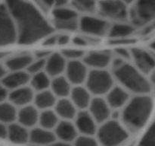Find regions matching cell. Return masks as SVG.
<instances>
[{"mask_svg":"<svg viewBox=\"0 0 155 146\" xmlns=\"http://www.w3.org/2000/svg\"><path fill=\"white\" fill-rule=\"evenodd\" d=\"M5 6L16 23L19 43H32L52 31L51 26L30 3L24 0H6Z\"/></svg>","mask_w":155,"mask_h":146,"instance_id":"1","label":"cell"},{"mask_svg":"<svg viewBox=\"0 0 155 146\" xmlns=\"http://www.w3.org/2000/svg\"><path fill=\"white\" fill-rule=\"evenodd\" d=\"M153 108L151 98L139 94L127 102L123 112V120L133 130H138L146 124Z\"/></svg>","mask_w":155,"mask_h":146,"instance_id":"2","label":"cell"},{"mask_svg":"<svg viewBox=\"0 0 155 146\" xmlns=\"http://www.w3.org/2000/svg\"><path fill=\"white\" fill-rule=\"evenodd\" d=\"M114 70L117 79L130 91L139 94H146L151 91V83L136 67L124 62Z\"/></svg>","mask_w":155,"mask_h":146,"instance_id":"3","label":"cell"},{"mask_svg":"<svg viewBox=\"0 0 155 146\" xmlns=\"http://www.w3.org/2000/svg\"><path fill=\"white\" fill-rule=\"evenodd\" d=\"M128 137L127 131L115 120L103 123L98 131V138L102 146H118Z\"/></svg>","mask_w":155,"mask_h":146,"instance_id":"4","label":"cell"},{"mask_svg":"<svg viewBox=\"0 0 155 146\" xmlns=\"http://www.w3.org/2000/svg\"><path fill=\"white\" fill-rule=\"evenodd\" d=\"M86 88L90 94L102 95L113 88V78L104 69H93L86 78Z\"/></svg>","mask_w":155,"mask_h":146,"instance_id":"5","label":"cell"},{"mask_svg":"<svg viewBox=\"0 0 155 146\" xmlns=\"http://www.w3.org/2000/svg\"><path fill=\"white\" fill-rule=\"evenodd\" d=\"M17 38L15 22L7 8L0 5V46L13 43Z\"/></svg>","mask_w":155,"mask_h":146,"instance_id":"6","label":"cell"},{"mask_svg":"<svg viewBox=\"0 0 155 146\" xmlns=\"http://www.w3.org/2000/svg\"><path fill=\"white\" fill-rule=\"evenodd\" d=\"M155 15V0H136L131 10L133 23L143 25L152 21Z\"/></svg>","mask_w":155,"mask_h":146,"instance_id":"7","label":"cell"},{"mask_svg":"<svg viewBox=\"0 0 155 146\" xmlns=\"http://www.w3.org/2000/svg\"><path fill=\"white\" fill-rule=\"evenodd\" d=\"M54 24L58 29L74 30L79 27L78 15L74 10L64 6L54 9L52 12Z\"/></svg>","mask_w":155,"mask_h":146,"instance_id":"8","label":"cell"},{"mask_svg":"<svg viewBox=\"0 0 155 146\" xmlns=\"http://www.w3.org/2000/svg\"><path fill=\"white\" fill-rule=\"evenodd\" d=\"M101 15L117 21H124L128 16L127 5L121 0H103L98 4Z\"/></svg>","mask_w":155,"mask_h":146,"instance_id":"9","label":"cell"},{"mask_svg":"<svg viewBox=\"0 0 155 146\" xmlns=\"http://www.w3.org/2000/svg\"><path fill=\"white\" fill-rule=\"evenodd\" d=\"M79 26L85 33L96 36L104 35L110 29V26L107 21L91 16L82 18V19L79 21Z\"/></svg>","mask_w":155,"mask_h":146,"instance_id":"10","label":"cell"},{"mask_svg":"<svg viewBox=\"0 0 155 146\" xmlns=\"http://www.w3.org/2000/svg\"><path fill=\"white\" fill-rule=\"evenodd\" d=\"M137 69L142 73H150L154 68V58L148 51L142 49L134 48L131 51Z\"/></svg>","mask_w":155,"mask_h":146,"instance_id":"11","label":"cell"},{"mask_svg":"<svg viewBox=\"0 0 155 146\" xmlns=\"http://www.w3.org/2000/svg\"><path fill=\"white\" fill-rule=\"evenodd\" d=\"M65 71L67 79L71 84L80 85L86 80L88 75L86 65L79 60L71 61L67 64Z\"/></svg>","mask_w":155,"mask_h":146,"instance_id":"12","label":"cell"},{"mask_svg":"<svg viewBox=\"0 0 155 146\" xmlns=\"http://www.w3.org/2000/svg\"><path fill=\"white\" fill-rule=\"evenodd\" d=\"M90 115L96 123H104L107 121L110 114V107L105 100L100 97L92 99L89 103Z\"/></svg>","mask_w":155,"mask_h":146,"instance_id":"13","label":"cell"},{"mask_svg":"<svg viewBox=\"0 0 155 146\" xmlns=\"http://www.w3.org/2000/svg\"><path fill=\"white\" fill-rule=\"evenodd\" d=\"M30 80V75L25 71H13L6 74L2 79V84L8 90H15L26 86Z\"/></svg>","mask_w":155,"mask_h":146,"instance_id":"14","label":"cell"},{"mask_svg":"<svg viewBox=\"0 0 155 146\" xmlns=\"http://www.w3.org/2000/svg\"><path fill=\"white\" fill-rule=\"evenodd\" d=\"M11 103L15 106H25L30 104L34 98V92L31 88L27 86L21 87L12 90L8 94Z\"/></svg>","mask_w":155,"mask_h":146,"instance_id":"15","label":"cell"},{"mask_svg":"<svg viewBox=\"0 0 155 146\" xmlns=\"http://www.w3.org/2000/svg\"><path fill=\"white\" fill-rule=\"evenodd\" d=\"M76 128L77 131L84 135H93L97 131L96 122L90 113L85 111L79 113L76 116Z\"/></svg>","mask_w":155,"mask_h":146,"instance_id":"16","label":"cell"},{"mask_svg":"<svg viewBox=\"0 0 155 146\" xmlns=\"http://www.w3.org/2000/svg\"><path fill=\"white\" fill-rule=\"evenodd\" d=\"M66 66V59L58 53L51 54L45 60V69L49 76H60V75L65 71Z\"/></svg>","mask_w":155,"mask_h":146,"instance_id":"17","label":"cell"},{"mask_svg":"<svg viewBox=\"0 0 155 146\" xmlns=\"http://www.w3.org/2000/svg\"><path fill=\"white\" fill-rule=\"evenodd\" d=\"M55 135L48 129L36 128L29 132V139L36 146L50 145L55 141Z\"/></svg>","mask_w":155,"mask_h":146,"instance_id":"18","label":"cell"},{"mask_svg":"<svg viewBox=\"0 0 155 146\" xmlns=\"http://www.w3.org/2000/svg\"><path fill=\"white\" fill-rule=\"evenodd\" d=\"M111 62V56L107 52H92L86 56L84 63L86 66L92 67L95 69H103Z\"/></svg>","mask_w":155,"mask_h":146,"instance_id":"19","label":"cell"},{"mask_svg":"<svg viewBox=\"0 0 155 146\" xmlns=\"http://www.w3.org/2000/svg\"><path fill=\"white\" fill-rule=\"evenodd\" d=\"M107 103L110 108H120L125 106L129 100V94L120 87H113L108 92Z\"/></svg>","mask_w":155,"mask_h":146,"instance_id":"20","label":"cell"},{"mask_svg":"<svg viewBox=\"0 0 155 146\" xmlns=\"http://www.w3.org/2000/svg\"><path fill=\"white\" fill-rule=\"evenodd\" d=\"M39 113L37 109L33 106H23L18 112L17 119L19 121V124L27 127H32L35 126L39 121Z\"/></svg>","mask_w":155,"mask_h":146,"instance_id":"21","label":"cell"},{"mask_svg":"<svg viewBox=\"0 0 155 146\" xmlns=\"http://www.w3.org/2000/svg\"><path fill=\"white\" fill-rule=\"evenodd\" d=\"M55 136L62 141L69 142L77 138V129L73 123L68 120L59 122L55 127Z\"/></svg>","mask_w":155,"mask_h":146,"instance_id":"22","label":"cell"},{"mask_svg":"<svg viewBox=\"0 0 155 146\" xmlns=\"http://www.w3.org/2000/svg\"><path fill=\"white\" fill-rule=\"evenodd\" d=\"M71 102L74 106L80 109H85L89 106L91 100V94L87 88L77 86L71 89Z\"/></svg>","mask_w":155,"mask_h":146,"instance_id":"23","label":"cell"},{"mask_svg":"<svg viewBox=\"0 0 155 146\" xmlns=\"http://www.w3.org/2000/svg\"><path fill=\"white\" fill-rule=\"evenodd\" d=\"M55 111L58 116L64 119V120H72L75 118L77 116V109L74 103L71 100H67L65 98L61 99L60 100L56 102Z\"/></svg>","mask_w":155,"mask_h":146,"instance_id":"24","label":"cell"},{"mask_svg":"<svg viewBox=\"0 0 155 146\" xmlns=\"http://www.w3.org/2000/svg\"><path fill=\"white\" fill-rule=\"evenodd\" d=\"M36 106L39 109L45 110L50 109V108L55 105L56 97L51 91L45 90L42 91H39L36 95H34L33 98Z\"/></svg>","mask_w":155,"mask_h":146,"instance_id":"25","label":"cell"},{"mask_svg":"<svg viewBox=\"0 0 155 146\" xmlns=\"http://www.w3.org/2000/svg\"><path fill=\"white\" fill-rule=\"evenodd\" d=\"M7 137L13 142L23 144L29 140V132L27 128L21 124L12 123L8 128Z\"/></svg>","mask_w":155,"mask_h":146,"instance_id":"26","label":"cell"},{"mask_svg":"<svg viewBox=\"0 0 155 146\" xmlns=\"http://www.w3.org/2000/svg\"><path fill=\"white\" fill-rule=\"evenodd\" d=\"M51 92L55 95V97L65 98L71 94V83L67 78L63 76L54 77V80L51 82Z\"/></svg>","mask_w":155,"mask_h":146,"instance_id":"27","label":"cell"},{"mask_svg":"<svg viewBox=\"0 0 155 146\" xmlns=\"http://www.w3.org/2000/svg\"><path fill=\"white\" fill-rule=\"evenodd\" d=\"M33 61V57L28 54H21L11 58L6 62V66L11 71H24Z\"/></svg>","mask_w":155,"mask_h":146,"instance_id":"28","label":"cell"},{"mask_svg":"<svg viewBox=\"0 0 155 146\" xmlns=\"http://www.w3.org/2000/svg\"><path fill=\"white\" fill-rule=\"evenodd\" d=\"M30 82L31 84L32 89L37 91L38 92L48 90L51 85L49 75L44 71L33 75L32 78H30Z\"/></svg>","mask_w":155,"mask_h":146,"instance_id":"29","label":"cell"},{"mask_svg":"<svg viewBox=\"0 0 155 146\" xmlns=\"http://www.w3.org/2000/svg\"><path fill=\"white\" fill-rule=\"evenodd\" d=\"M18 111L12 103L2 102L0 103V122L4 124L13 123L17 119Z\"/></svg>","mask_w":155,"mask_h":146,"instance_id":"30","label":"cell"},{"mask_svg":"<svg viewBox=\"0 0 155 146\" xmlns=\"http://www.w3.org/2000/svg\"><path fill=\"white\" fill-rule=\"evenodd\" d=\"M38 122H39L42 128L50 130L53 128H55L59 123L58 116L54 111L45 109L42 111V113L39 114Z\"/></svg>","mask_w":155,"mask_h":146,"instance_id":"31","label":"cell"},{"mask_svg":"<svg viewBox=\"0 0 155 146\" xmlns=\"http://www.w3.org/2000/svg\"><path fill=\"white\" fill-rule=\"evenodd\" d=\"M134 31L133 26L126 24H117L110 27L108 30L109 35L113 39L128 37Z\"/></svg>","mask_w":155,"mask_h":146,"instance_id":"32","label":"cell"},{"mask_svg":"<svg viewBox=\"0 0 155 146\" xmlns=\"http://www.w3.org/2000/svg\"><path fill=\"white\" fill-rule=\"evenodd\" d=\"M72 4L77 10L86 13H92L97 8L95 0H72Z\"/></svg>","mask_w":155,"mask_h":146,"instance_id":"33","label":"cell"},{"mask_svg":"<svg viewBox=\"0 0 155 146\" xmlns=\"http://www.w3.org/2000/svg\"><path fill=\"white\" fill-rule=\"evenodd\" d=\"M45 60L46 59H36V60L33 59V61L30 62L29 66L27 67V71L32 75L41 72V71H43V69H45Z\"/></svg>","mask_w":155,"mask_h":146,"instance_id":"34","label":"cell"},{"mask_svg":"<svg viewBox=\"0 0 155 146\" xmlns=\"http://www.w3.org/2000/svg\"><path fill=\"white\" fill-rule=\"evenodd\" d=\"M141 146H155L154 126L151 125L141 141Z\"/></svg>","mask_w":155,"mask_h":146,"instance_id":"35","label":"cell"},{"mask_svg":"<svg viewBox=\"0 0 155 146\" xmlns=\"http://www.w3.org/2000/svg\"><path fill=\"white\" fill-rule=\"evenodd\" d=\"M75 146H98V144L91 136L83 135L76 138Z\"/></svg>","mask_w":155,"mask_h":146,"instance_id":"36","label":"cell"},{"mask_svg":"<svg viewBox=\"0 0 155 146\" xmlns=\"http://www.w3.org/2000/svg\"><path fill=\"white\" fill-rule=\"evenodd\" d=\"M62 56L65 59H71V61L74 60H79L81 57H83L84 53L83 51L77 49H69V50H64L62 53Z\"/></svg>","mask_w":155,"mask_h":146,"instance_id":"37","label":"cell"},{"mask_svg":"<svg viewBox=\"0 0 155 146\" xmlns=\"http://www.w3.org/2000/svg\"><path fill=\"white\" fill-rule=\"evenodd\" d=\"M42 2L48 7L58 8L65 5L68 2V0H41Z\"/></svg>","mask_w":155,"mask_h":146,"instance_id":"38","label":"cell"},{"mask_svg":"<svg viewBox=\"0 0 155 146\" xmlns=\"http://www.w3.org/2000/svg\"><path fill=\"white\" fill-rule=\"evenodd\" d=\"M116 53L118 57L122 59H128L131 57V51L128 50L127 48H124V47L117 48Z\"/></svg>","mask_w":155,"mask_h":146,"instance_id":"39","label":"cell"},{"mask_svg":"<svg viewBox=\"0 0 155 146\" xmlns=\"http://www.w3.org/2000/svg\"><path fill=\"white\" fill-rule=\"evenodd\" d=\"M8 96V89L3 86L2 84H0V103L4 102Z\"/></svg>","mask_w":155,"mask_h":146,"instance_id":"40","label":"cell"},{"mask_svg":"<svg viewBox=\"0 0 155 146\" xmlns=\"http://www.w3.org/2000/svg\"><path fill=\"white\" fill-rule=\"evenodd\" d=\"M69 36L68 35L61 34V35H58V39H57V43L59 45H64L69 42Z\"/></svg>","mask_w":155,"mask_h":146,"instance_id":"41","label":"cell"},{"mask_svg":"<svg viewBox=\"0 0 155 146\" xmlns=\"http://www.w3.org/2000/svg\"><path fill=\"white\" fill-rule=\"evenodd\" d=\"M57 39H58L57 35H53V36H48V37H47L46 39H45V40L44 41V45H46V46L54 45V44L57 43Z\"/></svg>","mask_w":155,"mask_h":146,"instance_id":"42","label":"cell"},{"mask_svg":"<svg viewBox=\"0 0 155 146\" xmlns=\"http://www.w3.org/2000/svg\"><path fill=\"white\" fill-rule=\"evenodd\" d=\"M74 43L77 46H85L87 44V41L86 39L83 37H80V36H75L73 40Z\"/></svg>","mask_w":155,"mask_h":146,"instance_id":"43","label":"cell"},{"mask_svg":"<svg viewBox=\"0 0 155 146\" xmlns=\"http://www.w3.org/2000/svg\"><path fill=\"white\" fill-rule=\"evenodd\" d=\"M8 128L6 127L4 123L0 122V138H4L7 137Z\"/></svg>","mask_w":155,"mask_h":146,"instance_id":"44","label":"cell"},{"mask_svg":"<svg viewBox=\"0 0 155 146\" xmlns=\"http://www.w3.org/2000/svg\"><path fill=\"white\" fill-rule=\"evenodd\" d=\"M48 146H72V145H71L68 142H65V141H59V142L54 141L52 144H51Z\"/></svg>","mask_w":155,"mask_h":146,"instance_id":"45","label":"cell"},{"mask_svg":"<svg viewBox=\"0 0 155 146\" xmlns=\"http://www.w3.org/2000/svg\"><path fill=\"white\" fill-rule=\"evenodd\" d=\"M6 75V69L3 65H0V79H2Z\"/></svg>","mask_w":155,"mask_h":146,"instance_id":"46","label":"cell"},{"mask_svg":"<svg viewBox=\"0 0 155 146\" xmlns=\"http://www.w3.org/2000/svg\"><path fill=\"white\" fill-rule=\"evenodd\" d=\"M8 53H5V52H0V61L2 60V59H5V58L7 56Z\"/></svg>","mask_w":155,"mask_h":146,"instance_id":"47","label":"cell"},{"mask_svg":"<svg viewBox=\"0 0 155 146\" xmlns=\"http://www.w3.org/2000/svg\"><path fill=\"white\" fill-rule=\"evenodd\" d=\"M122 2H124L126 5L127 4H130V3H133L134 2H136V0H121Z\"/></svg>","mask_w":155,"mask_h":146,"instance_id":"48","label":"cell"}]
</instances>
